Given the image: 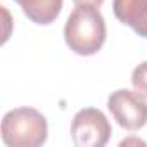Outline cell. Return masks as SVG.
<instances>
[{
  "instance_id": "cell-1",
  "label": "cell",
  "mask_w": 147,
  "mask_h": 147,
  "mask_svg": "<svg viewBox=\"0 0 147 147\" xmlns=\"http://www.w3.org/2000/svg\"><path fill=\"white\" fill-rule=\"evenodd\" d=\"M106 21L95 5H76L64 24V40L78 55L97 54L106 42Z\"/></svg>"
},
{
  "instance_id": "cell-2",
  "label": "cell",
  "mask_w": 147,
  "mask_h": 147,
  "mask_svg": "<svg viewBox=\"0 0 147 147\" xmlns=\"http://www.w3.org/2000/svg\"><path fill=\"white\" fill-rule=\"evenodd\" d=\"M47 135V119L33 107H16L2 119V140L9 147H40Z\"/></svg>"
},
{
  "instance_id": "cell-3",
  "label": "cell",
  "mask_w": 147,
  "mask_h": 147,
  "mask_svg": "<svg viewBox=\"0 0 147 147\" xmlns=\"http://www.w3.org/2000/svg\"><path fill=\"white\" fill-rule=\"evenodd\" d=\"M113 133L111 123L100 109H80L71 121V138L76 147H102Z\"/></svg>"
},
{
  "instance_id": "cell-4",
  "label": "cell",
  "mask_w": 147,
  "mask_h": 147,
  "mask_svg": "<svg viewBox=\"0 0 147 147\" xmlns=\"http://www.w3.org/2000/svg\"><path fill=\"white\" fill-rule=\"evenodd\" d=\"M107 109L116 123L128 130L137 131L147 125V102L137 90L119 88L107 99Z\"/></svg>"
},
{
  "instance_id": "cell-5",
  "label": "cell",
  "mask_w": 147,
  "mask_h": 147,
  "mask_svg": "<svg viewBox=\"0 0 147 147\" xmlns=\"http://www.w3.org/2000/svg\"><path fill=\"white\" fill-rule=\"evenodd\" d=\"M113 12L119 23L147 38V0H113Z\"/></svg>"
},
{
  "instance_id": "cell-6",
  "label": "cell",
  "mask_w": 147,
  "mask_h": 147,
  "mask_svg": "<svg viewBox=\"0 0 147 147\" xmlns=\"http://www.w3.org/2000/svg\"><path fill=\"white\" fill-rule=\"evenodd\" d=\"M24 12V16L35 24L45 26L54 23L62 9V0H14Z\"/></svg>"
},
{
  "instance_id": "cell-7",
  "label": "cell",
  "mask_w": 147,
  "mask_h": 147,
  "mask_svg": "<svg viewBox=\"0 0 147 147\" xmlns=\"http://www.w3.org/2000/svg\"><path fill=\"white\" fill-rule=\"evenodd\" d=\"M131 85H133V88L138 94H142L147 99V61L140 62L133 69V73H131Z\"/></svg>"
},
{
  "instance_id": "cell-8",
  "label": "cell",
  "mask_w": 147,
  "mask_h": 147,
  "mask_svg": "<svg viewBox=\"0 0 147 147\" xmlns=\"http://www.w3.org/2000/svg\"><path fill=\"white\" fill-rule=\"evenodd\" d=\"M75 5H82V4H87V5H95V7H100L104 0H73Z\"/></svg>"
}]
</instances>
